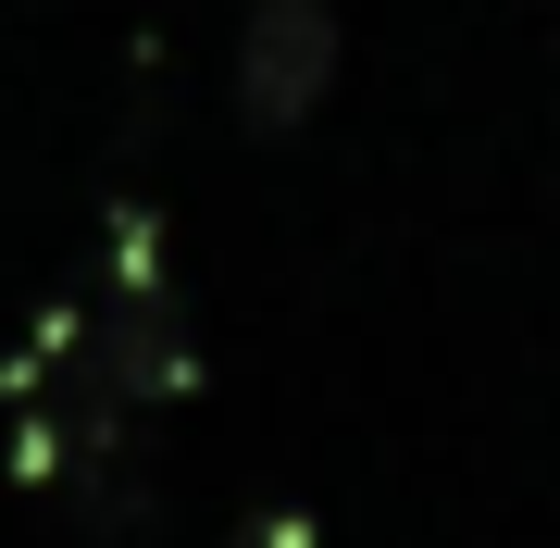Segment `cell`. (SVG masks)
Instances as JSON below:
<instances>
[{
	"label": "cell",
	"instance_id": "obj_1",
	"mask_svg": "<svg viewBox=\"0 0 560 548\" xmlns=\"http://www.w3.org/2000/svg\"><path fill=\"white\" fill-rule=\"evenodd\" d=\"M337 88V13L324 0H261V13L237 25V101L261 138H300L312 101Z\"/></svg>",
	"mask_w": 560,
	"mask_h": 548
}]
</instances>
